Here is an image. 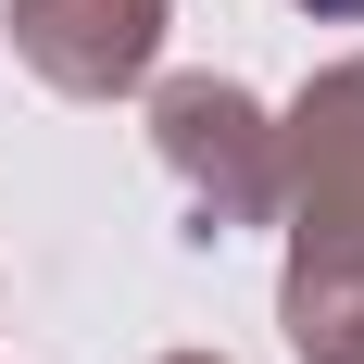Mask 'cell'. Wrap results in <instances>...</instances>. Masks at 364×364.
<instances>
[{
    "label": "cell",
    "mask_w": 364,
    "mask_h": 364,
    "mask_svg": "<svg viewBox=\"0 0 364 364\" xmlns=\"http://www.w3.org/2000/svg\"><path fill=\"white\" fill-rule=\"evenodd\" d=\"M151 164L176 176L188 239L277 226V113H264L239 75H164V88H151Z\"/></svg>",
    "instance_id": "cell-1"
},
{
    "label": "cell",
    "mask_w": 364,
    "mask_h": 364,
    "mask_svg": "<svg viewBox=\"0 0 364 364\" xmlns=\"http://www.w3.org/2000/svg\"><path fill=\"white\" fill-rule=\"evenodd\" d=\"M277 226L289 252H364V50L314 63V88L277 113Z\"/></svg>",
    "instance_id": "cell-2"
},
{
    "label": "cell",
    "mask_w": 364,
    "mask_h": 364,
    "mask_svg": "<svg viewBox=\"0 0 364 364\" xmlns=\"http://www.w3.org/2000/svg\"><path fill=\"white\" fill-rule=\"evenodd\" d=\"M0 26H13V63H26L38 88H63V101H126V88H151V63H164L176 0H0Z\"/></svg>",
    "instance_id": "cell-3"
},
{
    "label": "cell",
    "mask_w": 364,
    "mask_h": 364,
    "mask_svg": "<svg viewBox=\"0 0 364 364\" xmlns=\"http://www.w3.org/2000/svg\"><path fill=\"white\" fill-rule=\"evenodd\" d=\"M277 327L301 364H364V252H289Z\"/></svg>",
    "instance_id": "cell-4"
},
{
    "label": "cell",
    "mask_w": 364,
    "mask_h": 364,
    "mask_svg": "<svg viewBox=\"0 0 364 364\" xmlns=\"http://www.w3.org/2000/svg\"><path fill=\"white\" fill-rule=\"evenodd\" d=\"M289 13H314V26H364V0H289Z\"/></svg>",
    "instance_id": "cell-5"
},
{
    "label": "cell",
    "mask_w": 364,
    "mask_h": 364,
    "mask_svg": "<svg viewBox=\"0 0 364 364\" xmlns=\"http://www.w3.org/2000/svg\"><path fill=\"white\" fill-rule=\"evenodd\" d=\"M164 364H226V352H164Z\"/></svg>",
    "instance_id": "cell-6"
}]
</instances>
